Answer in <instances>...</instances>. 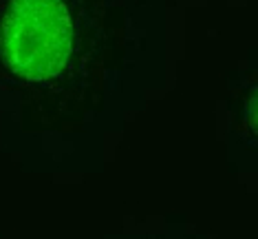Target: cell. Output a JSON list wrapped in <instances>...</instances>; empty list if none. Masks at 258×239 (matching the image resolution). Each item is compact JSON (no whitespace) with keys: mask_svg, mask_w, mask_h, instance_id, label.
I'll return each instance as SVG.
<instances>
[{"mask_svg":"<svg viewBox=\"0 0 258 239\" xmlns=\"http://www.w3.org/2000/svg\"><path fill=\"white\" fill-rule=\"evenodd\" d=\"M73 22L62 0H11L0 25V54L9 71L44 82L64 69Z\"/></svg>","mask_w":258,"mask_h":239,"instance_id":"6da1fadb","label":"cell"}]
</instances>
